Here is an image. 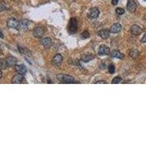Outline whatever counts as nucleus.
Listing matches in <instances>:
<instances>
[{
  "instance_id": "11",
  "label": "nucleus",
  "mask_w": 146,
  "mask_h": 146,
  "mask_svg": "<svg viewBox=\"0 0 146 146\" xmlns=\"http://www.w3.org/2000/svg\"><path fill=\"white\" fill-rule=\"evenodd\" d=\"M98 34H99V36H101L102 39H107L110 35V31L108 29H102V30L99 31Z\"/></svg>"
},
{
  "instance_id": "9",
  "label": "nucleus",
  "mask_w": 146,
  "mask_h": 146,
  "mask_svg": "<svg viewBox=\"0 0 146 146\" xmlns=\"http://www.w3.org/2000/svg\"><path fill=\"white\" fill-rule=\"evenodd\" d=\"M44 34V29L40 27V26H36L34 28V31H33V34L35 37L40 38Z\"/></svg>"
},
{
  "instance_id": "22",
  "label": "nucleus",
  "mask_w": 146,
  "mask_h": 146,
  "mask_svg": "<svg viewBox=\"0 0 146 146\" xmlns=\"http://www.w3.org/2000/svg\"><path fill=\"white\" fill-rule=\"evenodd\" d=\"M116 13L118 15H123L125 13V10L121 7H117L116 9Z\"/></svg>"
},
{
  "instance_id": "2",
  "label": "nucleus",
  "mask_w": 146,
  "mask_h": 146,
  "mask_svg": "<svg viewBox=\"0 0 146 146\" xmlns=\"http://www.w3.org/2000/svg\"><path fill=\"white\" fill-rule=\"evenodd\" d=\"M78 30V21L76 18H72L70 19L69 23V31L71 34H75Z\"/></svg>"
},
{
  "instance_id": "6",
  "label": "nucleus",
  "mask_w": 146,
  "mask_h": 146,
  "mask_svg": "<svg viewBox=\"0 0 146 146\" xmlns=\"http://www.w3.org/2000/svg\"><path fill=\"white\" fill-rule=\"evenodd\" d=\"M40 43L46 48H49L52 46V40L50 37H44L40 40Z\"/></svg>"
},
{
  "instance_id": "14",
  "label": "nucleus",
  "mask_w": 146,
  "mask_h": 146,
  "mask_svg": "<svg viewBox=\"0 0 146 146\" xmlns=\"http://www.w3.org/2000/svg\"><path fill=\"white\" fill-rule=\"evenodd\" d=\"M62 60H63V57H62V56L61 55V54H56L53 58V64H55V65H59V64H61V62H62Z\"/></svg>"
},
{
  "instance_id": "24",
  "label": "nucleus",
  "mask_w": 146,
  "mask_h": 146,
  "mask_svg": "<svg viewBox=\"0 0 146 146\" xmlns=\"http://www.w3.org/2000/svg\"><path fill=\"white\" fill-rule=\"evenodd\" d=\"M108 70H109V72L110 74H113V73L115 72V70H116L115 66L113 65V64H110L109 66V67H108Z\"/></svg>"
},
{
  "instance_id": "27",
  "label": "nucleus",
  "mask_w": 146,
  "mask_h": 146,
  "mask_svg": "<svg viewBox=\"0 0 146 146\" xmlns=\"http://www.w3.org/2000/svg\"><path fill=\"white\" fill-rule=\"evenodd\" d=\"M118 1H119V0H112V4H113V5H116L118 3Z\"/></svg>"
},
{
  "instance_id": "5",
  "label": "nucleus",
  "mask_w": 146,
  "mask_h": 146,
  "mask_svg": "<svg viewBox=\"0 0 146 146\" xmlns=\"http://www.w3.org/2000/svg\"><path fill=\"white\" fill-rule=\"evenodd\" d=\"M99 10L97 7H92L90 9L89 12H88V17L90 18H96L99 17Z\"/></svg>"
},
{
  "instance_id": "32",
  "label": "nucleus",
  "mask_w": 146,
  "mask_h": 146,
  "mask_svg": "<svg viewBox=\"0 0 146 146\" xmlns=\"http://www.w3.org/2000/svg\"><path fill=\"white\" fill-rule=\"evenodd\" d=\"M0 51H1V48H0Z\"/></svg>"
},
{
  "instance_id": "20",
  "label": "nucleus",
  "mask_w": 146,
  "mask_h": 146,
  "mask_svg": "<svg viewBox=\"0 0 146 146\" xmlns=\"http://www.w3.org/2000/svg\"><path fill=\"white\" fill-rule=\"evenodd\" d=\"M89 36H90V34H89V32L88 31H84L81 34V37L83 39H88Z\"/></svg>"
},
{
  "instance_id": "18",
  "label": "nucleus",
  "mask_w": 146,
  "mask_h": 146,
  "mask_svg": "<svg viewBox=\"0 0 146 146\" xmlns=\"http://www.w3.org/2000/svg\"><path fill=\"white\" fill-rule=\"evenodd\" d=\"M111 56H112V57H113V58H120V59H121V58H124V55H123L121 53H120L119 51H113V52L111 53Z\"/></svg>"
},
{
  "instance_id": "4",
  "label": "nucleus",
  "mask_w": 146,
  "mask_h": 146,
  "mask_svg": "<svg viewBox=\"0 0 146 146\" xmlns=\"http://www.w3.org/2000/svg\"><path fill=\"white\" fill-rule=\"evenodd\" d=\"M19 25V21L15 18H10L7 21V26L10 29H18Z\"/></svg>"
},
{
  "instance_id": "26",
  "label": "nucleus",
  "mask_w": 146,
  "mask_h": 146,
  "mask_svg": "<svg viewBox=\"0 0 146 146\" xmlns=\"http://www.w3.org/2000/svg\"><path fill=\"white\" fill-rule=\"evenodd\" d=\"M96 84H106V83H107V81H104V80H99V81H97V82H96Z\"/></svg>"
},
{
  "instance_id": "23",
  "label": "nucleus",
  "mask_w": 146,
  "mask_h": 146,
  "mask_svg": "<svg viewBox=\"0 0 146 146\" xmlns=\"http://www.w3.org/2000/svg\"><path fill=\"white\" fill-rule=\"evenodd\" d=\"M6 66H7V64H6V61L5 60H3V59H1L0 58V68H6Z\"/></svg>"
},
{
  "instance_id": "15",
  "label": "nucleus",
  "mask_w": 146,
  "mask_h": 146,
  "mask_svg": "<svg viewBox=\"0 0 146 146\" xmlns=\"http://www.w3.org/2000/svg\"><path fill=\"white\" fill-rule=\"evenodd\" d=\"M24 79V77L23 75H21V74H18L16 75H15L13 78V81L12 83H15V84H18V83H22V81Z\"/></svg>"
},
{
  "instance_id": "30",
  "label": "nucleus",
  "mask_w": 146,
  "mask_h": 146,
  "mask_svg": "<svg viewBox=\"0 0 146 146\" xmlns=\"http://www.w3.org/2000/svg\"><path fill=\"white\" fill-rule=\"evenodd\" d=\"M2 69H1V68H0V78H2Z\"/></svg>"
},
{
  "instance_id": "13",
  "label": "nucleus",
  "mask_w": 146,
  "mask_h": 146,
  "mask_svg": "<svg viewBox=\"0 0 146 146\" xmlns=\"http://www.w3.org/2000/svg\"><path fill=\"white\" fill-rule=\"evenodd\" d=\"M5 61L7 66H15V64L17 62V58L13 56H9L5 59Z\"/></svg>"
},
{
  "instance_id": "10",
  "label": "nucleus",
  "mask_w": 146,
  "mask_h": 146,
  "mask_svg": "<svg viewBox=\"0 0 146 146\" xmlns=\"http://www.w3.org/2000/svg\"><path fill=\"white\" fill-rule=\"evenodd\" d=\"M110 53V49L107 45H101L99 50V55H108Z\"/></svg>"
},
{
  "instance_id": "12",
  "label": "nucleus",
  "mask_w": 146,
  "mask_h": 146,
  "mask_svg": "<svg viewBox=\"0 0 146 146\" xmlns=\"http://www.w3.org/2000/svg\"><path fill=\"white\" fill-rule=\"evenodd\" d=\"M121 25L120 23H114L111 28H110V32L111 33H113V34H116V33H118L121 30Z\"/></svg>"
},
{
  "instance_id": "8",
  "label": "nucleus",
  "mask_w": 146,
  "mask_h": 146,
  "mask_svg": "<svg viewBox=\"0 0 146 146\" xmlns=\"http://www.w3.org/2000/svg\"><path fill=\"white\" fill-rule=\"evenodd\" d=\"M15 69L17 72L18 74H21V75H25L26 72H27V69H26V67L23 64H18V65L15 66Z\"/></svg>"
},
{
  "instance_id": "25",
  "label": "nucleus",
  "mask_w": 146,
  "mask_h": 146,
  "mask_svg": "<svg viewBox=\"0 0 146 146\" xmlns=\"http://www.w3.org/2000/svg\"><path fill=\"white\" fill-rule=\"evenodd\" d=\"M5 9H6V5H5V4L4 2H1V3H0V12L5 10Z\"/></svg>"
},
{
  "instance_id": "16",
  "label": "nucleus",
  "mask_w": 146,
  "mask_h": 146,
  "mask_svg": "<svg viewBox=\"0 0 146 146\" xmlns=\"http://www.w3.org/2000/svg\"><path fill=\"white\" fill-rule=\"evenodd\" d=\"M94 58L95 57L94 55H92L91 53H86L81 56V61H83L84 62H88V61L93 60Z\"/></svg>"
},
{
  "instance_id": "29",
  "label": "nucleus",
  "mask_w": 146,
  "mask_h": 146,
  "mask_svg": "<svg viewBox=\"0 0 146 146\" xmlns=\"http://www.w3.org/2000/svg\"><path fill=\"white\" fill-rule=\"evenodd\" d=\"M0 37L2 38V39H4V34H3V33H2V31L0 29Z\"/></svg>"
},
{
  "instance_id": "28",
  "label": "nucleus",
  "mask_w": 146,
  "mask_h": 146,
  "mask_svg": "<svg viewBox=\"0 0 146 146\" xmlns=\"http://www.w3.org/2000/svg\"><path fill=\"white\" fill-rule=\"evenodd\" d=\"M141 41H142V43H146V34H145V35L142 38Z\"/></svg>"
},
{
  "instance_id": "17",
  "label": "nucleus",
  "mask_w": 146,
  "mask_h": 146,
  "mask_svg": "<svg viewBox=\"0 0 146 146\" xmlns=\"http://www.w3.org/2000/svg\"><path fill=\"white\" fill-rule=\"evenodd\" d=\"M131 31L133 34H135V35H138L139 34L142 33V29H141L139 26L137 25H133L131 28Z\"/></svg>"
},
{
  "instance_id": "19",
  "label": "nucleus",
  "mask_w": 146,
  "mask_h": 146,
  "mask_svg": "<svg viewBox=\"0 0 146 146\" xmlns=\"http://www.w3.org/2000/svg\"><path fill=\"white\" fill-rule=\"evenodd\" d=\"M129 56L132 58H137L139 56V51L136 49H131L129 52Z\"/></svg>"
},
{
  "instance_id": "1",
  "label": "nucleus",
  "mask_w": 146,
  "mask_h": 146,
  "mask_svg": "<svg viewBox=\"0 0 146 146\" xmlns=\"http://www.w3.org/2000/svg\"><path fill=\"white\" fill-rule=\"evenodd\" d=\"M57 79L64 83H80L78 81H74V78L68 75L59 74L57 75Z\"/></svg>"
},
{
  "instance_id": "7",
  "label": "nucleus",
  "mask_w": 146,
  "mask_h": 146,
  "mask_svg": "<svg viewBox=\"0 0 146 146\" xmlns=\"http://www.w3.org/2000/svg\"><path fill=\"white\" fill-rule=\"evenodd\" d=\"M126 8L130 12H134L137 9V3L134 0H128Z\"/></svg>"
},
{
  "instance_id": "21",
  "label": "nucleus",
  "mask_w": 146,
  "mask_h": 146,
  "mask_svg": "<svg viewBox=\"0 0 146 146\" xmlns=\"http://www.w3.org/2000/svg\"><path fill=\"white\" fill-rule=\"evenodd\" d=\"M121 81V77H116L114 78L113 80H112V83L113 84H118Z\"/></svg>"
},
{
  "instance_id": "31",
  "label": "nucleus",
  "mask_w": 146,
  "mask_h": 146,
  "mask_svg": "<svg viewBox=\"0 0 146 146\" xmlns=\"http://www.w3.org/2000/svg\"><path fill=\"white\" fill-rule=\"evenodd\" d=\"M145 21H146V15H145Z\"/></svg>"
},
{
  "instance_id": "3",
  "label": "nucleus",
  "mask_w": 146,
  "mask_h": 146,
  "mask_svg": "<svg viewBox=\"0 0 146 146\" xmlns=\"http://www.w3.org/2000/svg\"><path fill=\"white\" fill-rule=\"evenodd\" d=\"M31 23H32L28 20H22L21 21L19 22V25H18V29H21V30H26L30 27Z\"/></svg>"
}]
</instances>
